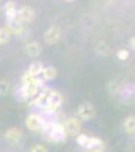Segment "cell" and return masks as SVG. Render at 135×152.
I'll list each match as a JSON object with an SVG mask.
<instances>
[{
  "label": "cell",
  "instance_id": "obj_1",
  "mask_svg": "<svg viewBox=\"0 0 135 152\" xmlns=\"http://www.w3.org/2000/svg\"><path fill=\"white\" fill-rule=\"evenodd\" d=\"M43 134H44L46 140L52 142V143H62L68 138L67 134H65V128H64L62 122H49V120H46Z\"/></svg>",
  "mask_w": 135,
  "mask_h": 152
},
{
  "label": "cell",
  "instance_id": "obj_2",
  "mask_svg": "<svg viewBox=\"0 0 135 152\" xmlns=\"http://www.w3.org/2000/svg\"><path fill=\"white\" fill-rule=\"evenodd\" d=\"M62 104H64V96L59 91L53 90L50 97H49V100H47V104L41 108V111H43V114H56L61 110Z\"/></svg>",
  "mask_w": 135,
  "mask_h": 152
},
{
  "label": "cell",
  "instance_id": "obj_3",
  "mask_svg": "<svg viewBox=\"0 0 135 152\" xmlns=\"http://www.w3.org/2000/svg\"><path fill=\"white\" fill-rule=\"evenodd\" d=\"M24 125L29 131L33 132H43L44 125H46V119L38 113H29L26 120H24Z\"/></svg>",
  "mask_w": 135,
  "mask_h": 152
},
{
  "label": "cell",
  "instance_id": "obj_4",
  "mask_svg": "<svg viewBox=\"0 0 135 152\" xmlns=\"http://www.w3.org/2000/svg\"><path fill=\"white\" fill-rule=\"evenodd\" d=\"M62 125H64V128H65L67 137H75V138H76V137L81 134V131H82V122H81L76 116L67 117V119L62 122Z\"/></svg>",
  "mask_w": 135,
  "mask_h": 152
},
{
  "label": "cell",
  "instance_id": "obj_5",
  "mask_svg": "<svg viewBox=\"0 0 135 152\" xmlns=\"http://www.w3.org/2000/svg\"><path fill=\"white\" fill-rule=\"evenodd\" d=\"M76 143H78V146H81L82 148V151H87V149H90V148H93V146H97V145H102V143H105L100 137H96V135H88V134H79L78 137H76Z\"/></svg>",
  "mask_w": 135,
  "mask_h": 152
},
{
  "label": "cell",
  "instance_id": "obj_6",
  "mask_svg": "<svg viewBox=\"0 0 135 152\" xmlns=\"http://www.w3.org/2000/svg\"><path fill=\"white\" fill-rule=\"evenodd\" d=\"M76 117L81 122H88L93 120L96 117V108L91 102H82L78 107V113H76Z\"/></svg>",
  "mask_w": 135,
  "mask_h": 152
},
{
  "label": "cell",
  "instance_id": "obj_7",
  "mask_svg": "<svg viewBox=\"0 0 135 152\" xmlns=\"http://www.w3.org/2000/svg\"><path fill=\"white\" fill-rule=\"evenodd\" d=\"M18 23H21L23 26H26V24L32 23L35 20V9L32 6H28V5H24L21 8H18L17 11V18H15Z\"/></svg>",
  "mask_w": 135,
  "mask_h": 152
},
{
  "label": "cell",
  "instance_id": "obj_8",
  "mask_svg": "<svg viewBox=\"0 0 135 152\" xmlns=\"http://www.w3.org/2000/svg\"><path fill=\"white\" fill-rule=\"evenodd\" d=\"M52 91H53V88H50V87H47V85H44L41 90L38 91V94H36L32 100H30V105L32 107H38V108H43L46 104H47V100H49V97H50V94H52Z\"/></svg>",
  "mask_w": 135,
  "mask_h": 152
},
{
  "label": "cell",
  "instance_id": "obj_9",
  "mask_svg": "<svg viewBox=\"0 0 135 152\" xmlns=\"http://www.w3.org/2000/svg\"><path fill=\"white\" fill-rule=\"evenodd\" d=\"M61 40V29L59 26H56V24H53V26H50L46 32H44V41L47 44H56L58 41Z\"/></svg>",
  "mask_w": 135,
  "mask_h": 152
},
{
  "label": "cell",
  "instance_id": "obj_10",
  "mask_svg": "<svg viewBox=\"0 0 135 152\" xmlns=\"http://www.w3.org/2000/svg\"><path fill=\"white\" fill-rule=\"evenodd\" d=\"M17 3L15 0H8V2H5V6H3V12H5V18H6V23L9 21H14L17 18Z\"/></svg>",
  "mask_w": 135,
  "mask_h": 152
},
{
  "label": "cell",
  "instance_id": "obj_11",
  "mask_svg": "<svg viewBox=\"0 0 135 152\" xmlns=\"http://www.w3.org/2000/svg\"><path fill=\"white\" fill-rule=\"evenodd\" d=\"M43 52V47L38 41H28L24 44V53H26L29 58H38Z\"/></svg>",
  "mask_w": 135,
  "mask_h": 152
},
{
  "label": "cell",
  "instance_id": "obj_12",
  "mask_svg": "<svg viewBox=\"0 0 135 152\" xmlns=\"http://www.w3.org/2000/svg\"><path fill=\"white\" fill-rule=\"evenodd\" d=\"M5 138H6L9 143L17 145V143H20V142L23 140V132H21L20 128L12 126V128H8V129L5 131Z\"/></svg>",
  "mask_w": 135,
  "mask_h": 152
},
{
  "label": "cell",
  "instance_id": "obj_13",
  "mask_svg": "<svg viewBox=\"0 0 135 152\" xmlns=\"http://www.w3.org/2000/svg\"><path fill=\"white\" fill-rule=\"evenodd\" d=\"M56 76H58L56 67H53V66H44V69H43V72H41V75H40V78H41L44 82H47V81H53Z\"/></svg>",
  "mask_w": 135,
  "mask_h": 152
},
{
  "label": "cell",
  "instance_id": "obj_14",
  "mask_svg": "<svg viewBox=\"0 0 135 152\" xmlns=\"http://www.w3.org/2000/svg\"><path fill=\"white\" fill-rule=\"evenodd\" d=\"M43 69H44V66H43L41 61H33L24 73H28L29 76H33V78H40V75H41Z\"/></svg>",
  "mask_w": 135,
  "mask_h": 152
},
{
  "label": "cell",
  "instance_id": "obj_15",
  "mask_svg": "<svg viewBox=\"0 0 135 152\" xmlns=\"http://www.w3.org/2000/svg\"><path fill=\"white\" fill-rule=\"evenodd\" d=\"M123 131L128 134V135H134L135 134V116H128L125 120H123Z\"/></svg>",
  "mask_w": 135,
  "mask_h": 152
},
{
  "label": "cell",
  "instance_id": "obj_16",
  "mask_svg": "<svg viewBox=\"0 0 135 152\" xmlns=\"http://www.w3.org/2000/svg\"><path fill=\"white\" fill-rule=\"evenodd\" d=\"M96 52L97 55H100V56H108L109 55V47L105 41H100V43H97L96 46Z\"/></svg>",
  "mask_w": 135,
  "mask_h": 152
},
{
  "label": "cell",
  "instance_id": "obj_17",
  "mask_svg": "<svg viewBox=\"0 0 135 152\" xmlns=\"http://www.w3.org/2000/svg\"><path fill=\"white\" fill-rule=\"evenodd\" d=\"M9 40H11V34L8 32V29L6 28H0V46L6 44Z\"/></svg>",
  "mask_w": 135,
  "mask_h": 152
},
{
  "label": "cell",
  "instance_id": "obj_18",
  "mask_svg": "<svg viewBox=\"0 0 135 152\" xmlns=\"http://www.w3.org/2000/svg\"><path fill=\"white\" fill-rule=\"evenodd\" d=\"M106 90H108L109 94H114V93H118L120 91V87H118V84L115 81H109L106 84Z\"/></svg>",
  "mask_w": 135,
  "mask_h": 152
},
{
  "label": "cell",
  "instance_id": "obj_19",
  "mask_svg": "<svg viewBox=\"0 0 135 152\" xmlns=\"http://www.w3.org/2000/svg\"><path fill=\"white\" fill-rule=\"evenodd\" d=\"M9 91V82L5 79H0V96H5Z\"/></svg>",
  "mask_w": 135,
  "mask_h": 152
},
{
  "label": "cell",
  "instance_id": "obj_20",
  "mask_svg": "<svg viewBox=\"0 0 135 152\" xmlns=\"http://www.w3.org/2000/svg\"><path fill=\"white\" fill-rule=\"evenodd\" d=\"M117 58L120 61H126L129 58V50L128 49H118L117 50Z\"/></svg>",
  "mask_w": 135,
  "mask_h": 152
},
{
  "label": "cell",
  "instance_id": "obj_21",
  "mask_svg": "<svg viewBox=\"0 0 135 152\" xmlns=\"http://www.w3.org/2000/svg\"><path fill=\"white\" fill-rule=\"evenodd\" d=\"M83 152H106V146H105V143H102V145L93 146V148H90V149H87V151H83Z\"/></svg>",
  "mask_w": 135,
  "mask_h": 152
},
{
  "label": "cell",
  "instance_id": "obj_22",
  "mask_svg": "<svg viewBox=\"0 0 135 152\" xmlns=\"http://www.w3.org/2000/svg\"><path fill=\"white\" fill-rule=\"evenodd\" d=\"M29 152H49V151H47V148L43 146V145H35V146L30 148Z\"/></svg>",
  "mask_w": 135,
  "mask_h": 152
},
{
  "label": "cell",
  "instance_id": "obj_23",
  "mask_svg": "<svg viewBox=\"0 0 135 152\" xmlns=\"http://www.w3.org/2000/svg\"><path fill=\"white\" fill-rule=\"evenodd\" d=\"M129 47L132 50H135V37H131V40H129Z\"/></svg>",
  "mask_w": 135,
  "mask_h": 152
},
{
  "label": "cell",
  "instance_id": "obj_24",
  "mask_svg": "<svg viewBox=\"0 0 135 152\" xmlns=\"http://www.w3.org/2000/svg\"><path fill=\"white\" fill-rule=\"evenodd\" d=\"M65 2H73V0H65Z\"/></svg>",
  "mask_w": 135,
  "mask_h": 152
}]
</instances>
